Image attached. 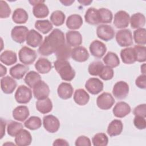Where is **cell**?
Masks as SVG:
<instances>
[{"mask_svg": "<svg viewBox=\"0 0 146 146\" xmlns=\"http://www.w3.org/2000/svg\"><path fill=\"white\" fill-rule=\"evenodd\" d=\"M65 43L64 33L60 30L55 29L44 38L38 48V52L43 56H48L55 53L56 50Z\"/></svg>", "mask_w": 146, "mask_h": 146, "instance_id": "obj_1", "label": "cell"}, {"mask_svg": "<svg viewBox=\"0 0 146 146\" xmlns=\"http://www.w3.org/2000/svg\"><path fill=\"white\" fill-rule=\"evenodd\" d=\"M54 65L62 80L70 82L74 78L75 71L67 60L57 59L54 62Z\"/></svg>", "mask_w": 146, "mask_h": 146, "instance_id": "obj_2", "label": "cell"}, {"mask_svg": "<svg viewBox=\"0 0 146 146\" xmlns=\"http://www.w3.org/2000/svg\"><path fill=\"white\" fill-rule=\"evenodd\" d=\"M18 56L21 62L25 65H30L35 62L37 54L35 50L27 46H24L19 50Z\"/></svg>", "mask_w": 146, "mask_h": 146, "instance_id": "obj_3", "label": "cell"}, {"mask_svg": "<svg viewBox=\"0 0 146 146\" xmlns=\"http://www.w3.org/2000/svg\"><path fill=\"white\" fill-rule=\"evenodd\" d=\"M16 102L19 104H27L32 98L31 89L25 85L19 86L14 95Z\"/></svg>", "mask_w": 146, "mask_h": 146, "instance_id": "obj_4", "label": "cell"}, {"mask_svg": "<svg viewBox=\"0 0 146 146\" xmlns=\"http://www.w3.org/2000/svg\"><path fill=\"white\" fill-rule=\"evenodd\" d=\"M116 40L121 47H128L133 44L132 34L129 29H122L116 34Z\"/></svg>", "mask_w": 146, "mask_h": 146, "instance_id": "obj_5", "label": "cell"}, {"mask_svg": "<svg viewBox=\"0 0 146 146\" xmlns=\"http://www.w3.org/2000/svg\"><path fill=\"white\" fill-rule=\"evenodd\" d=\"M115 99L110 93L103 92L96 99V104L101 110L110 109L115 103Z\"/></svg>", "mask_w": 146, "mask_h": 146, "instance_id": "obj_6", "label": "cell"}, {"mask_svg": "<svg viewBox=\"0 0 146 146\" xmlns=\"http://www.w3.org/2000/svg\"><path fill=\"white\" fill-rule=\"evenodd\" d=\"M43 125L47 132L55 133L59 129L60 121L56 116L52 115H48L43 117Z\"/></svg>", "mask_w": 146, "mask_h": 146, "instance_id": "obj_7", "label": "cell"}, {"mask_svg": "<svg viewBox=\"0 0 146 146\" xmlns=\"http://www.w3.org/2000/svg\"><path fill=\"white\" fill-rule=\"evenodd\" d=\"M29 32V29L25 26H15L11 30V36L15 42L22 43L26 40Z\"/></svg>", "mask_w": 146, "mask_h": 146, "instance_id": "obj_8", "label": "cell"}, {"mask_svg": "<svg viewBox=\"0 0 146 146\" xmlns=\"http://www.w3.org/2000/svg\"><path fill=\"white\" fill-rule=\"evenodd\" d=\"M96 35L100 39L108 41L114 38L115 31L112 26L110 25H100L96 29Z\"/></svg>", "mask_w": 146, "mask_h": 146, "instance_id": "obj_9", "label": "cell"}, {"mask_svg": "<svg viewBox=\"0 0 146 146\" xmlns=\"http://www.w3.org/2000/svg\"><path fill=\"white\" fill-rule=\"evenodd\" d=\"M103 83L98 78H91L88 79L85 84V88L88 92L92 95H97L103 91Z\"/></svg>", "mask_w": 146, "mask_h": 146, "instance_id": "obj_10", "label": "cell"}, {"mask_svg": "<svg viewBox=\"0 0 146 146\" xmlns=\"http://www.w3.org/2000/svg\"><path fill=\"white\" fill-rule=\"evenodd\" d=\"M33 88L34 96L35 99L40 100L48 98L50 94V88L44 81L40 80Z\"/></svg>", "mask_w": 146, "mask_h": 146, "instance_id": "obj_11", "label": "cell"}, {"mask_svg": "<svg viewBox=\"0 0 146 146\" xmlns=\"http://www.w3.org/2000/svg\"><path fill=\"white\" fill-rule=\"evenodd\" d=\"M129 92V86L124 81L116 82L112 89L113 96L117 99H124L128 95Z\"/></svg>", "mask_w": 146, "mask_h": 146, "instance_id": "obj_12", "label": "cell"}, {"mask_svg": "<svg viewBox=\"0 0 146 146\" xmlns=\"http://www.w3.org/2000/svg\"><path fill=\"white\" fill-rule=\"evenodd\" d=\"M129 20V14L125 11L120 10L115 14L113 24L117 29H124L128 26Z\"/></svg>", "mask_w": 146, "mask_h": 146, "instance_id": "obj_13", "label": "cell"}, {"mask_svg": "<svg viewBox=\"0 0 146 146\" xmlns=\"http://www.w3.org/2000/svg\"><path fill=\"white\" fill-rule=\"evenodd\" d=\"M89 50L92 56L97 58H101L105 55L107 51V47L102 42L95 40L90 44Z\"/></svg>", "mask_w": 146, "mask_h": 146, "instance_id": "obj_14", "label": "cell"}, {"mask_svg": "<svg viewBox=\"0 0 146 146\" xmlns=\"http://www.w3.org/2000/svg\"><path fill=\"white\" fill-rule=\"evenodd\" d=\"M17 87V82L14 78L6 76L1 79V88L3 93L6 94H12Z\"/></svg>", "mask_w": 146, "mask_h": 146, "instance_id": "obj_15", "label": "cell"}, {"mask_svg": "<svg viewBox=\"0 0 146 146\" xmlns=\"http://www.w3.org/2000/svg\"><path fill=\"white\" fill-rule=\"evenodd\" d=\"M71 56L78 62H84L88 60L90 55L87 49L83 46L75 47L72 49Z\"/></svg>", "mask_w": 146, "mask_h": 146, "instance_id": "obj_16", "label": "cell"}, {"mask_svg": "<svg viewBox=\"0 0 146 146\" xmlns=\"http://www.w3.org/2000/svg\"><path fill=\"white\" fill-rule=\"evenodd\" d=\"M32 136L26 129H21L15 136V143L18 146H27L31 144Z\"/></svg>", "mask_w": 146, "mask_h": 146, "instance_id": "obj_17", "label": "cell"}, {"mask_svg": "<svg viewBox=\"0 0 146 146\" xmlns=\"http://www.w3.org/2000/svg\"><path fill=\"white\" fill-rule=\"evenodd\" d=\"M131 111V107L128 103L124 102H119L114 106L112 112L115 117L122 118L128 115Z\"/></svg>", "mask_w": 146, "mask_h": 146, "instance_id": "obj_18", "label": "cell"}, {"mask_svg": "<svg viewBox=\"0 0 146 146\" xmlns=\"http://www.w3.org/2000/svg\"><path fill=\"white\" fill-rule=\"evenodd\" d=\"M42 35L34 29H31L29 31L26 40L27 45L35 48L40 46L42 43Z\"/></svg>", "mask_w": 146, "mask_h": 146, "instance_id": "obj_19", "label": "cell"}, {"mask_svg": "<svg viewBox=\"0 0 146 146\" xmlns=\"http://www.w3.org/2000/svg\"><path fill=\"white\" fill-rule=\"evenodd\" d=\"M67 43L71 47H78L82 43V36L77 31H68L66 34Z\"/></svg>", "mask_w": 146, "mask_h": 146, "instance_id": "obj_20", "label": "cell"}, {"mask_svg": "<svg viewBox=\"0 0 146 146\" xmlns=\"http://www.w3.org/2000/svg\"><path fill=\"white\" fill-rule=\"evenodd\" d=\"M74 88L69 83L63 82L60 83L57 89L58 95L62 99H68L72 97Z\"/></svg>", "mask_w": 146, "mask_h": 146, "instance_id": "obj_21", "label": "cell"}, {"mask_svg": "<svg viewBox=\"0 0 146 146\" xmlns=\"http://www.w3.org/2000/svg\"><path fill=\"white\" fill-rule=\"evenodd\" d=\"M123 128V124L122 121L118 119H114L109 124L107 132L111 137L116 136L121 134Z\"/></svg>", "mask_w": 146, "mask_h": 146, "instance_id": "obj_22", "label": "cell"}, {"mask_svg": "<svg viewBox=\"0 0 146 146\" xmlns=\"http://www.w3.org/2000/svg\"><path fill=\"white\" fill-rule=\"evenodd\" d=\"M29 68L25 65L22 64H17L11 67L10 69V74L16 79H21L29 71Z\"/></svg>", "mask_w": 146, "mask_h": 146, "instance_id": "obj_23", "label": "cell"}, {"mask_svg": "<svg viewBox=\"0 0 146 146\" xmlns=\"http://www.w3.org/2000/svg\"><path fill=\"white\" fill-rule=\"evenodd\" d=\"M120 57L123 62L125 64H131L136 62L135 51L132 47H127L121 50Z\"/></svg>", "mask_w": 146, "mask_h": 146, "instance_id": "obj_24", "label": "cell"}, {"mask_svg": "<svg viewBox=\"0 0 146 146\" xmlns=\"http://www.w3.org/2000/svg\"><path fill=\"white\" fill-rule=\"evenodd\" d=\"M30 115L29 108L25 106H19L13 111V117L16 120L24 121Z\"/></svg>", "mask_w": 146, "mask_h": 146, "instance_id": "obj_25", "label": "cell"}, {"mask_svg": "<svg viewBox=\"0 0 146 146\" xmlns=\"http://www.w3.org/2000/svg\"><path fill=\"white\" fill-rule=\"evenodd\" d=\"M90 100L89 94L83 88L75 90L74 94V102L79 106L86 105Z\"/></svg>", "mask_w": 146, "mask_h": 146, "instance_id": "obj_26", "label": "cell"}, {"mask_svg": "<svg viewBox=\"0 0 146 146\" xmlns=\"http://www.w3.org/2000/svg\"><path fill=\"white\" fill-rule=\"evenodd\" d=\"M35 68L39 73L45 74L50 71L52 68V65L47 59L40 58L35 63Z\"/></svg>", "mask_w": 146, "mask_h": 146, "instance_id": "obj_27", "label": "cell"}, {"mask_svg": "<svg viewBox=\"0 0 146 146\" xmlns=\"http://www.w3.org/2000/svg\"><path fill=\"white\" fill-rule=\"evenodd\" d=\"M36 108L41 113H48L52 111V103L51 99L48 98L44 99L38 100L36 102Z\"/></svg>", "mask_w": 146, "mask_h": 146, "instance_id": "obj_28", "label": "cell"}, {"mask_svg": "<svg viewBox=\"0 0 146 146\" xmlns=\"http://www.w3.org/2000/svg\"><path fill=\"white\" fill-rule=\"evenodd\" d=\"M66 26L71 30H78L83 25V19L79 14H72L66 20Z\"/></svg>", "mask_w": 146, "mask_h": 146, "instance_id": "obj_29", "label": "cell"}, {"mask_svg": "<svg viewBox=\"0 0 146 146\" xmlns=\"http://www.w3.org/2000/svg\"><path fill=\"white\" fill-rule=\"evenodd\" d=\"M44 1L34 6L33 9V13L37 18H43L48 16L49 10L47 5L44 3Z\"/></svg>", "mask_w": 146, "mask_h": 146, "instance_id": "obj_30", "label": "cell"}, {"mask_svg": "<svg viewBox=\"0 0 146 146\" xmlns=\"http://www.w3.org/2000/svg\"><path fill=\"white\" fill-rule=\"evenodd\" d=\"M72 49L67 43L60 46L55 52V55L58 60H66L69 59L71 55Z\"/></svg>", "mask_w": 146, "mask_h": 146, "instance_id": "obj_31", "label": "cell"}, {"mask_svg": "<svg viewBox=\"0 0 146 146\" xmlns=\"http://www.w3.org/2000/svg\"><path fill=\"white\" fill-rule=\"evenodd\" d=\"M0 60L7 66H11L17 61V56L15 52L11 50H5L0 55Z\"/></svg>", "mask_w": 146, "mask_h": 146, "instance_id": "obj_32", "label": "cell"}, {"mask_svg": "<svg viewBox=\"0 0 146 146\" xmlns=\"http://www.w3.org/2000/svg\"><path fill=\"white\" fill-rule=\"evenodd\" d=\"M29 15L26 11L22 8L16 9L12 15V20L17 24L25 23L28 20Z\"/></svg>", "mask_w": 146, "mask_h": 146, "instance_id": "obj_33", "label": "cell"}, {"mask_svg": "<svg viewBox=\"0 0 146 146\" xmlns=\"http://www.w3.org/2000/svg\"><path fill=\"white\" fill-rule=\"evenodd\" d=\"M129 22L132 29L142 28L145 24V17L142 13H135L131 17Z\"/></svg>", "mask_w": 146, "mask_h": 146, "instance_id": "obj_34", "label": "cell"}, {"mask_svg": "<svg viewBox=\"0 0 146 146\" xmlns=\"http://www.w3.org/2000/svg\"><path fill=\"white\" fill-rule=\"evenodd\" d=\"M85 21L91 25H96L99 23L98 16V10L94 7L87 9L84 15Z\"/></svg>", "mask_w": 146, "mask_h": 146, "instance_id": "obj_35", "label": "cell"}, {"mask_svg": "<svg viewBox=\"0 0 146 146\" xmlns=\"http://www.w3.org/2000/svg\"><path fill=\"white\" fill-rule=\"evenodd\" d=\"M40 80H42L40 75L34 71L27 72L24 79L25 83L30 88H33Z\"/></svg>", "mask_w": 146, "mask_h": 146, "instance_id": "obj_36", "label": "cell"}, {"mask_svg": "<svg viewBox=\"0 0 146 146\" xmlns=\"http://www.w3.org/2000/svg\"><path fill=\"white\" fill-rule=\"evenodd\" d=\"M98 16L99 23H111L113 18L112 13L106 8L99 9L98 10Z\"/></svg>", "mask_w": 146, "mask_h": 146, "instance_id": "obj_37", "label": "cell"}, {"mask_svg": "<svg viewBox=\"0 0 146 146\" xmlns=\"http://www.w3.org/2000/svg\"><path fill=\"white\" fill-rule=\"evenodd\" d=\"M103 62L111 68L117 67L120 64V60L116 53L113 52H108L103 59Z\"/></svg>", "mask_w": 146, "mask_h": 146, "instance_id": "obj_38", "label": "cell"}, {"mask_svg": "<svg viewBox=\"0 0 146 146\" xmlns=\"http://www.w3.org/2000/svg\"><path fill=\"white\" fill-rule=\"evenodd\" d=\"M34 26L36 30H38L43 34H47L53 28L52 23L47 19L38 20L35 22Z\"/></svg>", "mask_w": 146, "mask_h": 146, "instance_id": "obj_39", "label": "cell"}, {"mask_svg": "<svg viewBox=\"0 0 146 146\" xmlns=\"http://www.w3.org/2000/svg\"><path fill=\"white\" fill-rule=\"evenodd\" d=\"M65 18V14L60 10H55L53 11L50 16V21L51 23L56 26L62 25L64 22Z\"/></svg>", "mask_w": 146, "mask_h": 146, "instance_id": "obj_40", "label": "cell"}, {"mask_svg": "<svg viewBox=\"0 0 146 146\" xmlns=\"http://www.w3.org/2000/svg\"><path fill=\"white\" fill-rule=\"evenodd\" d=\"M24 125L30 130L38 129L42 125L41 119L38 116H32L24 123Z\"/></svg>", "mask_w": 146, "mask_h": 146, "instance_id": "obj_41", "label": "cell"}, {"mask_svg": "<svg viewBox=\"0 0 146 146\" xmlns=\"http://www.w3.org/2000/svg\"><path fill=\"white\" fill-rule=\"evenodd\" d=\"M133 39L136 44L145 45L146 43V30L144 28L137 29L133 31Z\"/></svg>", "mask_w": 146, "mask_h": 146, "instance_id": "obj_42", "label": "cell"}, {"mask_svg": "<svg viewBox=\"0 0 146 146\" xmlns=\"http://www.w3.org/2000/svg\"><path fill=\"white\" fill-rule=\"evenodd\" d=\"M94 146H106L108 143V138L104 133H98L92 139Z\"/></svg>", "mask_w": 146, "mask_h": 146, "instance_id": "obj_43", "label": "cell"}, {"mask_svg": "<svg viewBox=\"0 0 146 146\" xmlns=\"http://www.w3.org/2000/svg\"><path fill=\"white\" fill-rule=\"evenodd\" d=\"M23 128V125L17 121H11L7 127V132L8 135L11 137H15L16 135Z\"/></svg>", "mask_w": 146, "mask_h": 146, "instance_id": "obj_44", "label": "cell"}, {"mask_svg": "<svg viewBox=\"0 0 146 146\" xmlns=\"http://www.w3.org/2000/svg\"><path fill=\"white\" fill-rule=\"evenodd\" d=\"M104 66L103 63L101 61H94L89 64L88 71L92 76H99Z\"/></svg>", "mask_w": 146, "mask_h": 146, "instance_id": "obj_45", "label": "cell"}, {"mask_svg": "<svg viewBox=\"0 0 146 146\" xmlns=\"http://www.w3.org/2000/svg\"><path fill=\"white\" fill-rule=\"evenodd\" d=\"M136 60L139 62H144L146 60V47L144 46L136 45L133 47Z\"/></svg>", "mask_w": 146, "mask_h": 146, "instance_id": "obj_46", "label": "cell"}, {"mask_svg": "<svg viewBox=\"0 0 146 146\" xmlns=\"http://www.w3.org/2000/svg\"><path fill=\"white\" fill-rule=\"evenodd\" d=\"M114 75V71L113 69L107 66H104L102 68L99 76L104 80H109L111 79Z\"/></svg>", "mask_w": 146, "mask_h": 146, "instance_id": "obj_47", "label": "cell"}, {"mask_svg": "<svg viewBox=\"0 0 146 146\" xmlns=\"http://www.w3.org/2000/svg\"><path fill=\"white\" fill-rule=\"evenodd\" d=\"M11 9L6 1H0V17L1 18H8L11 14Z\"/></svg>", "mask_w": 146, "mask_h": 146, "instance_id": "obj_48", "label": "cell"}, {"mask_svg": "<svg viewBox=\"0 0 146 146\" xmlns=\"http://www.w3.org/2000/svg\"><path fill=\"white\" fill-rule=\"evenodd\" d=\"M134 125L139 129H144L146 127V120L145 117L140 116H135L133 119Z\"/></svg>", "mask_w": 146, "mask_h": 146, "instance_id": "obj_49", "label": "cell"}, {"mask_svg": "<svg viewBox=\"0 0 146 146\" xmlns=\"http://www.w3.org/2000/svg\"><path fill=\"white\" fill-rule=\"evenodd\" d=\"M75 145L76 146H90L91 145V143L90 139L88 137L82 135L79 136L76 139L75 142Z\"/></svg>", "mask_w": 146, "mask_h": 146, "instance_id": "obj_50", "label": "cell"}, {"mask_svg": "<svg viewBox=\"0 0 146 146\" xmlns=\"http://www.w3.org/2000/svg\"><path fill=\"white\" fill-rule=\"evenodd\" d=\"M133 113L135 116H140L143 117H146V104H142L136 106L133 111Z\"/></svg>", "mask_w": 146, "mask_h": 146, "instance_id": "obj_51", "label": "cell"}, {"mask_svg": "<svg viewBox=\"0 0 146 146\" xmlns=\"http://www.w3.org/2000/svg\"><path fill=\"white\" fill-rule=\"evenodd\" d=\"M135 84L137 87L141 89H145L146 88V75L145 74H141L139 75L135 80Z\"/></svg>", "mask_w": 146, "mask_h": 146, "instance_id": "obj_52", "label": "cell"}, {"mask_svg": "<svg viewBox=\"0 0 146 146\" xmlns=\"http://www.w3.org/2000/svg\"><path fill=\"white\" fill-rule=\"evenodd\" d=\"M52 145L54 146L55 145H56V146H67V145H69V143L64 139H56Z\"/></svg>", "mask_w": 146, "mask_h": 146, "instance_id": "obj_53", "label": "cell"}, {"mask_svg": "<svg viewBox=\"0 0 146 146\" xmlns=\"http://www.w3.org/2000/svg\"><path fill=\"white\" fill-rule=\"evenodd\" d=\"M6 121L3 120L2 118L1 119V139H2L5 135V127H6Z\"/></svg>", "mask_w": 146, "mask_h": 146, "instance_id": "obj_54", "label": "cell"}, {"mask_svg": "<svg viewBox=\"0 0 146 146\" xmlns=\"http://www.w3.org/2000/svg\"><path fill=\"white\" fill-rule=\"evenodd\" d=\"M7 72V69L6 68L3 66L2 64H1V77H2L4 76Z\"/></svg>", "mask_w": 146, "mask_h": 146, "instance_id": "obj_55", "label": "cell"}, {"mask_svg": "<svg viewBox=\"0 0 146 146\" xmlns=\"http://www.w3.org/2000/svg\"><path fill=\"white\" fill-rule=\"evenodd\" d=\"M75 1H70V0H66V1H60V2L64 6H70L72 3L74 2Z\"/></svg>", "mask_w": 146, "mask_h": 146, "instance_id": "obj_56", "label": "cell"}, {"mask_svg": "<svg viewBox=\"0 0 146 146\" xmlns=\"http://www.w3.org/2000/svg\"><path fill=\"white\" fill-rule=\"evenodd\" d=\"M92 1H88V0H84V1H79V2L81 3L82 5H83L84 6L89 5L91 3H92Z\"/></svg>", "mask_w": 146, "mask_h": 146, "instance_id": "obj_57", "label": "cell"}, {"mask_svg": "<svg viewBox=\"0 0 146 146\" xmlns=\"http://www.w3.org/2000/svg\"><path fill=\"white\" fill-rule=\"evenodd\" d=\"M43 1H29V2L31 4V5H35L39 3L42 2Z\"/></svg>", "mask_w": 146, "mask_h": 146, "instance_id": "obj_58", "label": "cell"}, {"mask_svg": "<svg viewBox=\"0 0 146 146\" xmlns=\"http://www.w3.org/2000/svg\"><path fill=\"white\" fill-rule=\"evenodd\" d=\"M141 71L143 74H145V64L144 63L141 66Z\"/></svg>", "mask_w": 146, "mask_h": 146, "instance_id": "obj_59", "label": "cell"}, {"mask_svg": "<svg viewBox=\"0 0 146 146\" xmlns=\"http://www.w3.org/2000/svg\"><path fill=\"white\" fill-rule=\"evenodd\" d=\"M7 144H9V145H10V144L15 145L14 144H13V143H5V144H3V145H7Z\"/></svg>", "mask_w": 146, "mask_h": 146, "instance_id": "obj_60", "label": "cell"}]
</instances>
